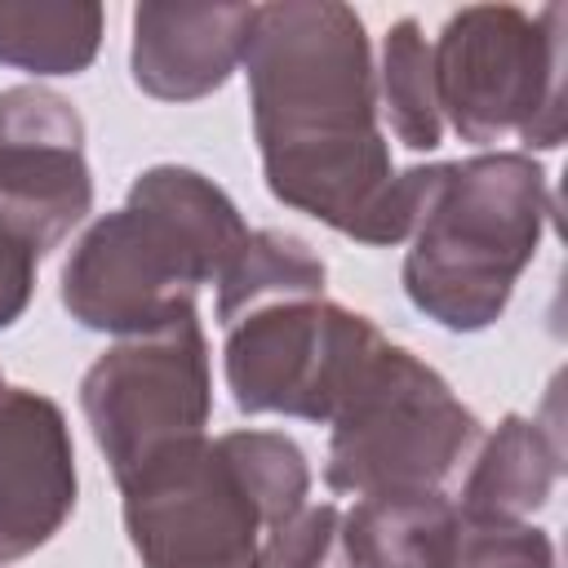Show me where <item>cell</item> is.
Wrapping results in <instances>:
<instances>
[{"instance_id":"6da1fadb","label":"cell","mask_w":568,"mask_h":568,"mask_svg":"<svg viewBox=\"0 0 568 568\" xmlns=\"http://www.w3.org/2000/svg\"><path fill=\"white\" fill-rule=\"evenodd\" d=\"M240 67L271 195L346 240L404 244L430 164L390 160L364 18L337 0L257 4Z\"/></svg>"},{"instance_id":"7a4b0ae2","label":"cell","mask_w":568,"mask_h":568,"mask_svg":"<svg viewBox=\"0 0 568 568\" xmlns=\"http://www.w3.org/2000/svg\"><path fill=\"white\" fill-rule=\"evenodd\" d=\"M235 200L186 164H151L129 200L102 213L62 262V306L80 328L142 337L195 311L244 248Z\"/></svg>"},{"instance_id":"3957f363","label":"cell","mask_w":568,"mask_h":568,"mask_svg":"<svg viewBox=\"0 0 568 568\" xmlns=\"http://www.w3.org/2000/svg\"><path fill=\"white\" fill-rule=\"evenodd\" d=\"M311 466L284 430L200 435L120 479L142 568H262V537L297 515Z\"/></svg>"},{"instance_id":"277c9868","label":"cell","mask_w":568,"mask_h":568,"mask_svg":"<svg viewBox=\"0 0 568 568\" xmlns=\"http://www.w3.org/2000/svg\"><path fill=\"white\" fill-rule=\"evenodd\" d=\"M550 222V186L524 151H479L430 164V186L408 231L404 293L448 333L501 320Z\"/></svg>"},{"instance_id":"5b68a950","label":"cell","mask_w":568,"mask_h":568,"mask_svg":"<svg viewBox=\"0 0 568 568\" xmlns=\"http://www.w3.org/2000/svg\"><path fill=\"white\" fill-rule=\"evenodd\" d=\"M564 4L524 13L515 4H466L430 44L435 98L462 142H564Z\"/></svg>"},{"instance_id":"8992f818","label":"cell","mask_w":568,"mask_h":568,"mask_svg":"<svg viewBox=\"0 0 568 568\" xmlns=\"http://www.w3.org/2000/svg\"><path fill=\"white\" fill-rule=\"evenodd\" d=\"M324 484L333 493L444 488L484 439L479 417L413 351L386 342L333 413Z\"/></svg>"},{"instance_id":"52a82bcc","label":"cell","mask_w":568,"mask_h":568,"mask_svg":"<svg viewBox=\"0 0 568 568\" xmlns=\"http://www.w3.org/2000/svg\"><path fill=\"white\" fill-rule=\"evenodd\" d=\"M382 328L328 297H284L226 324L222 368L240 413L333 422L373 355Z\"/></svg>"},{"instance_id":"ba28073f","label":"cell","mask_w":568,"mask_h":568,"mask_svg":"<svg viewBox=\"0 0 568 568\" xmlns=\"http://www.w3.org/2000/svg\"><path fill=\"white\" fill-rule=\"evenodd\" d=\"M80 408L115 484L155 453L200 439L213 413V368L195 311L102 351L80 377Z\"/></svg>"},{"instance_id":"9c48e42d","label":"cell","mask_w":568,"mask_h":568,"mask_svg":"<svg viewBox=\"0 0 568 568\" xmlns=\"http://www.w3.org/2000/svg\"><path fill=\"white\" fill-rule=\"evenodd\" d=\"M93 209L80 111L44 89H0V217L44 257Z\"/></svg>"},{"instance_id":"30bf717a","label":"cell","mask_w":568,"mask_h":568,"mask_svg":"<svg viewBox=\"0 0 568 568\" xmlns=\"http://www.w3.org/2000/svg\"><path fill=\"white\" fill-rule=\"evenodd\" d=\"M75 493L67 413L31 386H0V568L49 546L75 510Z\"/></svg>"},{"instance_id":"8fae6325","label":"cell","mask_w":568,"mask_h":568,"mask_svg":"<svg viewBox=\"0 0 568 568\" xmlns=\"http://www.w3.org/2000/svg\"><path fill=\"white\" fill-rule=\"evenodd\" d=\"M257 4H138L129 71L146 98L195 102L217 93L244 62Z\"/></svg>"},{"instance_id":"7c38bea8","label":"cell","mask_w":568,"mask_h":568,"mask_svg":"<svg viewBox=\"0 0 568 568\" xmlns=\"http://www.w3.org/2000/svg\"><path fill=\"white\" fill-rule=\"evenodd\" d=\"M564 448L550 426L524 413H506L493 435L479 439L470 453V475L462 484L457 515L462 519H510L532 524L559 484Z\"/></svg>"},{"instance_id":"4fadbf2b","label":"cell","mask_w":568,"mask_h":568,"mask_svg":"<svg viewBox=\"0 0 568 568\" xmlns=\"http://www.w3.org/2000/svg\"><path fill=\"white\" fill-rule=\"evenodd\" d=\"M457 524L444 488L364 493L342 515V537L355 568H444Z\"/></svg>"},{"instance_id":"5bb4252c","label":"cell","mask_w":568,"mask_h":568,"mask_svg":"<svg viewBox=\"0 0 568 568\" xmlns=\"http://www.w3.org/2000/svg\"><path fill=\"white\" fill-rule=\"evenodd\" d=\"M102 4H0V67L27 75H80L102 44Z\"/></svg>"},{"instance_id":"9a60e30c","label":"cell","mask_w":568,"mask_h":568,"mask_svg":"<svg viewBox=\"0 0 568 568\" xmlns=\"http://www.w3.org/2000/svg\"><path fill=\"white\" fill-rule=\"evenodd\" d=\"M324 262L306 240L288 231H248L244 248L217 280V324H235L240 315L284 302V297H324Z\"/></svg>"},{"instance_id":"2e32d148","label":"cell","mask_w":568,"mask_h":568,"mask_svg":"<svg viewBox=\"0 0 568 568\" xmlns=\"http://www.w3.org/2000/svg\"><path fill=\"white\" fill-rule=\"evenodd\" d=\"M377 106L390 115V133L408 151H435L444 138V115L435 98V71H430V44L417 27V18L390 22L382 40V71H377Z\"/></svg>"},{"instance_id":"e0dca14e","label":"cell","mask_w":568,"mask_h":568,"mask_svg":"<svg viewBox=\"0 0 568 568\" xmlns=\"http://www.w3.org/2000/svg\"><path fill=\"white\" fill-rule=\"evenodd\" d=\"M262 568H355L342 537V510L333 501L302 506L262 537Z\"/></svg>"},{"instance_id":"ac0fdd59","label":"cell","mask_w":568,"mask_h":568,"mask_svg":"<svg viewBox=\"0 0 568 568\" xmlns=\"http://www.w3.org/2000/svg\"><path fill=\"white\" fill-rule=\"evenodd\" d=\"M444 568H555V541L532 524L462 519Z\"/></svg>"},{"instance_id":"d6986e66","label":"cell","mask_w":568,"mask_h":568,"mask_svg":"<svg viewBox=\"0 0 568 568\" xmlns=\"http://www.w3.org/2000/svg\"><path fill=\"white\" fill-rule=\"evenodd\" d=\"M36 266L40 253L0 217V328L18 324L36 293Z\"/></svg>"},{"instance_id":"ffe728a7","label":"cell","mask_w":568,"mask_h":568,"mask_svg":"<svg viewBox=\"0 0 568 568\" xmlns=\"http://www.w3.org/2000/svg\"><path fill=\"white\" fill-rule=\"evenodd\" d=\"M0 386H4V377H0Z\"/></svg>"}]
</instances>
